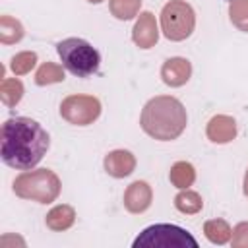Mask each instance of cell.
<instances>
[{
    "label": "cell",
    "instance_id": "6",
    "mask_svg": "<svg viewBox=\"0 0 248 248\" xmlns=\"http://www.w3.org/2000/svg\"><path fill=\"white\" fill-rule=\"evenodd\" d=\"M196 27V12L184 0H170L161 10V29L169 41H184Z\"/></svg>",
    "mask_w": 248,
    "mask_h": 248
},
{
    "label": "cell",
    "instance_id": "25",
    "mask_svg": "<svg viewBox=\"0 0 248 248\" xmlns=\"http://www.w3.org/2000/svg\"><path fill=\"white\" fill-rule=\"evenodd\" d=\"M244 196L248 198V169H246V172H244Z\"/></svg>",
    "mask_w": 248,
    "mask_h": 248
},
{
    "label": "cell",
    "instance_id": "13",
    "mask_svg": "<svg viewBox=\"0 0 248 248\" xmlns=\"http://www.w3.org/2000/svg\"><path fill=\"white\" fill-rule=\"evenodd\" d=\"M76 223V209L68 203H60V205H54L46 217H45V225L54 231V232H62V231H68L72 225Z\"/></svg>",
    "mask_w": 248,
    "mask_h": 248
},
{
    "label": "cell",
    "instance_id": "3",
    "mask_svg": "<svg viewBox=\"0 0 248 248\" xmlns=\"http://www.w3.org/2000/svg\"><path fill=\"white\" fill-rule=\"evenodd\" d=\"M60 178L50 169L23 170L14 180V192L21 200H31L39 203H52L60 194Z\"/></svg>",
    "mask_w": 248,
    "mask_h": 248
},
{
    "label": "cell",
    "instance_id": "18",
    "mask_svg": "<svg viewBox=\"0 0 248 248\" xmlns=\"http://www.w3.org/2000/svg\"><path fill=\"white\" fill-rule=\"evenodd\" d=\"M23 97V83L17 78H4L0 83V99L6 107H16Z\"/></svg>",
    "mask_w": 248,
    "mask_h": 248
},
{
    "label": "cell",
    "instance_id": "23",
    "mask_svg": "<svg viewBox=\"0 0 248 248\" xmlns=\"http://www.w3.org/2000/svg\"><path fill=\"white\" fill-rule=\"evenodd\" d=\"M231 246L232 248H248V221H242L232 229Z\"/></svg>",
    "mask_w": 248,
    "mask_h": 248
},
{
    "label": "cell",
    "instance_id": "11",
    "mask_svg": "<svg viewBox=\"0 0 248 248\" xmlns=\"http://www.w3.org/2000/svg\"><path fill=\"white\" fill-rule=\"evenodd\" d=\"M103 165H105V170L112 178H124V176H130L134 172V169H136V157L128 149H114V151L107 153Z\"/></svg>",
    "mask_w": 248,
    "mask_h": 248
},
{
    "label": "cell",
    "instance_id": "12",
    "mask_svg": "<svg viewBox=\"0 0 248 248\" xmlns=\"http://www.w3.org/2000/svg\"><path fill=\"white\" fill-rule=\"evenodd\" d=\"M205 136L213 143H229L236 138V122L229 114H215L205 128Z\"/></svg>",
    "mask_w": 248,
    "mask_h": 248
},
{
    "label": "cell",
    "instance_id": "2",
    "mask_svg": "<svg viewBox=\"0 0 248 248\" xmlns=\"http://www.w3.org/2000/svg\"><path fill=\"white\" fill-rule=\"evenodd\" d=\"M141 130L159 141L176 140L188 124L184 105L170 95H157L145 103L140 116Z\"/></svg>",
    "mask_w": 248,
    "mask_h": 248
},
{
    "label": "cell",
    "instance_id": "26",
    "mask_svg": "<svg viewBox=\"0 0 248 248\" xmlns=\"http://www.w3.org/2000/svg\"><path fill=\"white\" fill-rule=\"evenodd\" d=\"M87 2H91V4H101L103 0H87Z\"/></svg>",
    "mask_w": 248,
    "mask_h": 248
},
{
    "label": "cell",
    "instance_id": "15",
    "mask_svg": "<svg viewBox=\"0 0 248 248\" xmlns=\"http://www.w3.org/2000/svg\"><path fill=\"white\" fill-rule=\"evenodd\" d=\"M25 35V29L19 19L12 16H0V43L2 45H14L19 43Z\"/></svg>",
    "mask_w": 248,
    "mask_h": 248
},
{
    "label": "cell",
    "instance_id": "21",
    "mask_svg": "<svg viewBox=\"0 0 248 248\" xmlns=\"http://www.w3.org/2000/svg\"><path fill=\"white\" fill-rule=\"evenodd\" d=\"M229 17L238 31L248 33V0H231Z\"/></svg>",
    "mask_w": 248,
    "mask_h": 248
},
{
    "label": "cell",
    "instance_id": "19",
    "mask_svg": "<svg viewBox=\"0 0 248 248\" xmlns=\"http://www.w3.org/2000/svg\"><path fill=\"white\" fill-rule=\"evenodd\" d=\"M64 79H66L64 68L60 64H54V62L41 64L37 74H35V83L37 85H52V83H60Z\"/></svg>",
    "mask_w": 248,
    "mask_h": 248
},
{
    "label": "cell",
    "instance_id": "20",
    "mask_svg": "<svg viewBox=\"0 0 248 248\" xmlns=\"http://www.w3.org/2000/svg\"><path fill=\"white\" fill-rule=\"evenodd\" d=\"M108 8H110V14L116 17V19H132L140 14V8H141V0H110L108 2Z\"/></svg>",
    "mask_w": 248,
    "mask_h": 248
},
{
    "label": "cell",
    "instance_id": "1",
    "mask_svg": "<svg viewBox=\"0 0 248 248\" xmlns=\"http://www.w3.org/2000/svg\"><path fill=\"white\" fill-rule=\"evenodd\" d=\"M2 161L17 170H29L41 163L50 145L48 132L33 118L14 116L2 124Z\"/></svg>",
    "mask_w": 248,
    "mask_h": 248
},
{
    "label": "cell",
    "instance_id": "14",
    "mask_svg": "<svg viewBox=\"0 0 248 248\" xmlns=\"http://www.w3.org/2000/svg\"><path fill=\"white\" fill-rule=\"evenodd\" d=\"M169 178H170V184L176 186V188H180V190L190 188L194 184V180H196V169L188 161H176L170 167Z\"/></svg>",
    "mask_w": 248,
    "mask_h": 248
},
{
    "label": "cell",
    "instance_id": "9",
    "mask_svg": "<svg viewBox=\"0 0 248 248\" xmlns=\"http://www.w3.org/2000/svg\"><path fill=\"white\" fill-rule=\"evenodd\" d=\"M192 76V64L188 58L172 56L167 58L161 66V79L169 87H182Z\"/></svg>",
    "mask_w": 248,
    "mask_h": 248
},
{
    "label": "cell",
    "instance_id": "22",
    "mask_svg": "<svg viewBox=\"0 0 248 248\" xmlns=\"http://www.w3.org/2000/svg\"><path fill=\"white\" fill-rule=\"evenodd\" d=\"M37 64V54L33 50H23V52H17L12 60H10V68L14 72V76H23V74H29Z\"/></svg>",
    "mask_w": 248,
    "mask_h": 248
},
{
    "label": "cell",
    "instance_id": "24",
    "mask_svg": "<svg viewBox=\"0 0 248 248\" xmlns=\"http://www.w3.org/2000/svg\"><path fill=\"white\" fill-rule=\"evenodd\" d=\"M8 242H14V244H19V246H25V240L21 238V236H12V234H4L2 238H0V246H4L6 248V244Z\"/></svg>",
    "mask_w": 248,
    "mask_h": 248
},
{
    "label": "cell",
    "instance_id": "17",
    "mask_svg": "<svg viewBox=\"0 0 248 248\" xmlns=\"http://www.w3.org/2000/svg\"><path fill=\"white\" fill-rule=\"evenodd\" d=\"M203 234L213 244H225L231 240L232 229L225 219H209L203 225Z\"/></svg>",
    "mask_w": 248,
    "mask_h": 248
},
{
    "label": "cell",
    "instance_id": "4",
    "mask_svg": "<svg viewBox=\"0 0 248 248\" xmlns=\"http://www.w3.org/2000/svg\"><path fill=\"white\" fill-rule=\"evenodd\" d=\"M56 50L62 60V66L78 78H89L99 70V64H101L99 50L91 43L79 37H70L60 41L56 45Z\"/></svg>",
    "mask_w": 248,
    "mask_h": 248
},
{
    "label": "cell",
    "instance_id": "8",
    "mask_svg": "<svg viewBox=\"0 0 248 248\" xmlns=\"http://www.w3.org/2000/svg\"><path fill=\"white\" fill-rule=\"evenodd\" d=\"M132 39L136 43V46L140 48H151L157 45L159 41V27H157V19L151 12H141L134 29H132Z\"/></svg>",
    "mask_w": 248,
    "mask_h": 248
},
{
    "label": "cell",
    "instance_id": "10",
    "mask_svg": "<svg viewBox=\"0 0 248 248\" xmlns=\"http://www.w3.org/2000/svg\"><path fill=\"white\" fill-rule=\"evenodd\" d=\"M153 202V190L145 180L132 182L124 192V207L130 213H143Z\"/></svg>",
    "mask_w": 248,
    "mask_h": 248
},
{
    "label": "cell",
    "instance_id": "7",
    "mask_svg": "<svg viewBox=\"0 0 248 248\" xmlns=\"http://www.w3.org/2000/svg\"><path fill=\"white\" fill-rule=\"evenodd\" d=\"M60 116L74 126H89L101 116V101L93 95H68L60 103Z\"/></svg>",
    "mask_w": 248,
    "mask_h": 248
},
{
    "label": "cell",
    "instance_id": "16",
    "mask_svg": "<svg viewBox=\"0 0 248 248\" xmlns=\"http://www.w3.org/2000/svg\"><path fill=\"white\" fill-rule=\"evenodd\" d=\"M174 207L184 215H194V213L202 211L203 200H202V196L198 192H194L190 188H184L182 192H178L174 196Z\"/></svg>",
    "mask_w": 248,
    "mask_h": 248
},
{
    "label": "cell",
    "instance_id": "5",
    "mask_svg": "<svg viewBox=\"0 0 248 248\" xmlns=\"http://www.w3.org/2000/svg\"><path fill=\"white\" fill-rule=\"evenodd\" d=\"M134 248H198L196 238L182 227L159 223L143 229L134 244Z\"/></svg>",
    "mask_w": 248,
    "mask_h": 248
}]
</instances>
